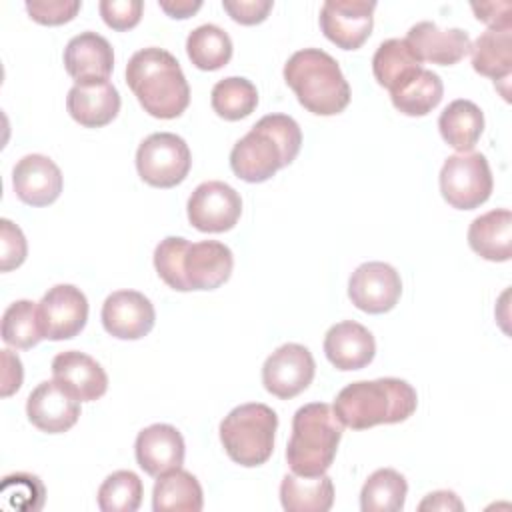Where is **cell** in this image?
Instances as JSON below:
<instances>
[{"mask_svg":"<svg viewBox=\"0 0 512 512\" xmlns=\"http://www.w3.org/2000/svg\"><path fill=\"white\" fill-rule=\"evenodd\" d=\"M232 250L218 240L188 242L182 236H166L154 250L158 276L174 290H214L232 274Z\"/></svg>","mask_w":512,"mask_h":512,"instance_id":"cell-1","label":"cell"},{"mask_svg":"<svg viewBox=\"0 0 512 512\" xmlns=\"http://www.w3.org/2000/svg\"><path fill=\"white\" fill-rule=\"evenodd\" d=\"M302 146V130L288 114L262 116L230 152V168L244 182H266L294 162Z\"/></svg>","mask_w":512,"mask_h":512,"instance_id":"cell-2","label":"cell"},{"mask_svg":"<svg viewBox=\"0 0 512 512\" xmlns=\"http://www.w3.org/2000/svg\"><path fill=\"white\" fill-rule=\"evenodd\" d=\"M126 84L154 118H178L190 104V86L180 62L164 48L134 52L126 64Z\"/></svg>","mask_w":512,"mask_h":512,"instance_id":"cell-3","label":"cell"},{"mask_svg":"<svg viewBox=\"0 0 512 512\" xmlns=\"http://www.w3.org/2000/svg\"><path fill=\"white\" fill-rule=\"evenodd\" d=\"M418 394L406 380L378 378L344 386L334 400V414L352 430L404 422L416 412Z\"/></svg>","mask_w":512,"mask_h":512,"instance_id":"cell-4","label":"cell"},{"mask_svg":"<svg viewBox=\"0 0 512 512\" xmlns=\"http://www.w3.org/2000/svg\"><path fill=\"white\" fill-rule=\"evenodd\" d=\"M284 80L312 114L334 116L350 102V86L338 62L320 48L294 52L284 64Z\"/></svg>","mask_w":512,"mask_h":512,"instance_id":"cell-5","label":"cell"},{"mask_svg":"<svg viewBox=\"0 0 512 512\" xmlns=\"http://www.w3.org/2000/svg\"><path fill=\"white\" fill-rule=\"evenodd\" d=\"M340 438L342 422L332 406L324 402L304 404L292 418L286 462L294 474L320 476L332 466Z\"/></svg>","mask_w":512,"mask_h":512,"instance_id":"cell-6","label":"cell"},{"mask_svg":"<svg viewBox=\"0 0 512 512\" xmlns=\"http://www.w3.org/2000/svg\"><path fill=\"white\" fill-rule=\"evenodd\" d=\"M278 428L276 412L260 402H248L232 408L220 422V442L240 466L254 468L264 464L274 450Z\"/></svg>","mask_w":512,"mask_h":512,"instance_id":"cell-7","label":"cell"},{"mask_svg":"<svg viewBox=\"0 0 512 512\" xmlns=\"http://www.w3.org/2000/svg\"><path fill=\"white\" fill-rule=\"evenodd\" d=\"M492 172L480 152H458L444 160L440 170L442 198L458 210H472L492 194Z\"/></svg>","mask_w":512,"mask_h":512,"instance_id":"cell-8","label":"cell"},{"mask_svg":"<svg viewBox=\"0 0 512 512\" xmlns=\"http://www.w3.org/2000/svg\"><path fill=\"white\" fill-rule=\"evenodd\" d=\"M192 154L184 138L172 132L146 136L136 150V170L154 188H174L190 172Z\"/></svg>","mask_w":512,"mask_h":512,"instance_id":"cell-9","label":"cell"},{"mask_svg":"<svg viewBox=\"0 0 512 512\" xmlns=\"http://www.w3.org/2000/svg\"><path fill=\"white\" fill-rule=\"evenodd\" d=\"M188 220L200 232H226L242 214L240 194L226 182L208 180L194 188L188 198Z\"/></svg>","mask_w":512,"mask_h":512,"instance_id":"cell-10","label":"cell"},{"mask_svg":"<svg viewBox=\"0 0 512 512\" xmlns=\"http://www.w3.org/2000/svg\"><path fill=\"white\" fill-rule=\"evenodd\" d=\"M316 372L312 352L296 342L282 344L276 348L262 366L264 388L282 400L294 398L304 392Z\"/></svg>","mask_w":512,"mask_h":512,"instance_id":"cell-11","label":"cell"},{"mask_svg":"<svg viewBox=\"0 0 512 512\" xmlns=\"http://www.w3.org/2000/svg\"><path fill=\"white\" fill-rule=\"evenodd\" d=\"M402 294V280L394 266L386 262H364L348 280V298L368 314H384L392 310Z\"/></svg>","mask_w":512,"mask_h":512,"instance_id":"cell-12","label":"cell"},{"mask_svg":"<svg viewBox=\"0 0 512 512\" xmlns=\"http://www.w3.org/2000/svg\"><path fill=\"white\" fill-rule=\"evenodd\" d=\"M40 322L48 340H68L78 336L88 320V300L72 284L52 286L38 302Z\"/></svg>","mask_w":512,"mask_h":512,"instance_id":"cell-13","label":"cell"},{"mask_svg":"<svg viewBox=\"0 0 512 512\" xmlns=\"http://www.w3.org/2000/svg\"><path fill=\"white\" fill-rule=\"evenodd\" d=\"M376 2L368 0H326L320 8V28L338 48L356 50L372 32Z\"/></svg>","mask_w":512,"mask_h":512,"instance_id":"cell-14","label":"cell"},{"mask_svg":"<svg viewBox=\"0 0 512 512\" xmlns=\"http://www.w3.org/2000/svg\"><path fill=\"white\" fill-rule=\"evenodd\" d=\"M104 330L120 340L144 338L156 322L152 302L138 290H116L102 304Z\"/></svg>","mask_w":512,"mask_h":512,"instance_id":"cell-15","label":"cell"},{"mask_svg":"<svg viewBox=\"0 0 512 512\" xmlns=\"http://www.w3.org/2000/svg\"><path fill=\"white\" fill-rule=\"evenodd\" d=\"M28 420L46 434L70 430L80 416V400H76L54 378L40 382L26 400Z\"/></svg>","mask_w":512,"mask_h":512,"instance_id":"cell-16","label":"cell"},{"mask_svg":"<svg viewBox=\"0 0 512 512\" xmlns=\"http://www.w3.org/2000/svg\"><path fill=\"white\" fill-rule=\"evenodd\" d=\"M62 172L56 162L44 154L22 156L12 170L16 196L30 206H48L62 192Z\"/></svg>","mask_w":512,"mask_h":512,"instance_id":"cell-17","label":"cell"},{"mask_svg":"<svg viewBox=\"0 0 512 512\" xmlns=\"http://www.w3.org/2000/svg\"><path fill=\"white\" fill-rule=\"evenodd\" d=\"M420 62L452 66L470 52V36L462 28H440L436 22L414 24L404 38Z\"/></svg>","mask_w":512,"mask_h":512,"instance_id":"cell-18","label":"cell"},{"mask_svg":"<svg viewBox=\"0 0 512 512\" xmlns=\"http://www.w3.org/2000/svg\"><path fill=\"white\" fill-rule=\"evenodd\" d=\"M136 462L148 476H162L170 470H176L184 462V438L170 424H152L138 432L136 444Z\"/></svg>","mask_w":512,"mask_h":512,"instance_id":"cell-19","label":"cell"},{"mask_svg":"<svg viewBox=\"0 0 512 512\" xmlns=\"http://www.w3.org/2000/svg\"><path fill=\"white\" fill-rule=\"evenodd\" d=\"M52 376L80 402L98 400L108 390L104 368L92 356L78 350L56 354L52 360Z\"/></svg>","mask_w":512,"mask_h":512,"instance_id":"cell-20","label":"cell"},{"mask_svg":"<svg viewBox=\"0 0 512 512\" xmlns=\"http://www.w3.org/2000/svg\"><path fill=\"white\" fill-rule=\"evenodd\" d=\"M64 66L76 84L108 80L114 68L112 46L98 32H80L64 48Z\"/></svg>","mask_w":512,"mask_h":512,"instance_id":"cell-21","label":"cell"},{"mask_svg":"<svg viewBox=\"0 0 512 512\" xmlns=\"http://www.w3.org/2000/svg\"><path fill=\"white\" fill-rule=\"evenodd\" d=\"M68 114L86 128L110 124L120 112V94L110 80L80 82L68 90Z\"/></svg>","mask_w":512,"mask_h":512,"instance_id":"cell-22","label":"cell"},{"mask_svg":"<svg viewBox=\"0 0 512 512\" xmlns=\"http://www.w3.org/2000/svg\"><path fill=\"white\" fill-rule=\"evenodd\" d=\"M324 354L338 370H360L372 362L376 342L366 326L354 320H344L330 326L326 332Z\"/></svg>","mask_w":512,"mask_h":512,"instance_id":"cell-23","label":"cell"},{"mask_svg":"<svg viewBox=\"0 0 512 512\" xmlns=\"http://www.w3.org/2000/svg\"><path fill=\"white\" fill-rule=\"evenodd\" d=\"M470 248L490 262H506L512 256V214L506 208L490 210L472 220L468 228Z\"/></svg>","mask_w":512,"mask_h":512,"instance_id":"cell-24","label":"cell"},{"mask_svg":"<svg viewBox=\"0 0 512 512\" xmlns=\"http://www.w3.org/2000/svg\"><path fill=\"white\" fill-rule=\"evenodd\" d=\"M280 502L286 512H328L334 504L332 478L286 474L280 484Z\"/></svg>","mask_w":512,"mask_h":512,"instance_id":"cell-25","label":"cell"},{"mask_svg":"<svg viewBox=\"0 0 512 512\" xmlns=\"http://www.w3.org/2000/svg\"><path fill=\"white\" fill-rule=\"evenodd\" d=\"M204 494L198 478L182 468L158 476L152 490L154 512H200Z\"/></svg>","mask_w":512,"mask_h":512,"instance_id":"cell-26","label":"cell"},{"mask_svg":"<svg viewBox=\"0 0 512 512\" xmlns=\"http://www.w3.org/2000/svg\"><path fill=\"white\" fill-rule=\"evenodd\" d=\"M438 128L448 146L470 152L484 132V114L472 100L458 98L440 112Z\"/></svg>","mask_w":512,"mask_h":512,"instance_id":"cell-27","label":"cell"},{"mask_svg":"<svg viewBox=\"0 0 512 512\" xmlns=\"http://www.w3.org/2000/svg\"><path fill=\"white\" fill-rule=\"evenodd\" d=\"M422 68L420 58L414 54L404 38L384 40L372 58V72L380 86L390 92L408 82Z\"/></svg>","mask_w":512,"mask_h":512,"instance_id":"cell-28","label":"cell"},{"mask_svg":"<svg viewBox=\"0 0 512 512\" xmlns=\"http://www.w3.org/2000/svg\"><path fill=\"white\" fill-rule=\"evenodd\" d=\"M472 68L496 80L508 78L512 70V32L510 28H488L470 44Z\"/></svg>","mask_w":512,"mask_h":512,"instance_id":"cell-29","label":"cell"},{"mask_svg":"<svg viewBox=\"0 0 512 512\" xmlns=\"http://www.w3.org/2000/svg\"><path fill=\"white\" fill-rule=\"evenodd\" d=\"M444 94L442 80L436 72L420 68L408 82L390 92L392 104L406 116H426L432 112Z\"/></svg>","mask_w":512,"mask_h":512,"instance_id":"cell-30","label":"cell"},{"mask_svg":"<svg viewBox=\"0 0 512 512\" xmlns=\"http://www.w3.org/2000/svg\"><path fill=\"white\" fill-rule=\"evenodd\" d=\"M408 494L406 478L394 468L372 472L360 492L362 512H400Z\"/></svg>","mask_w":512,"mask_h":512,"instance_id":"cell-31","label":"cell"},{"mask_svg":"<svg viewBox=\"0 0 512 512\" xmlns=\"http://www.w3.org/2000/svg\"><path fill=\"white\" fill-rule=\"evenodd\" d=\"M186 52L196 68L218 70L232 58V40L220 26L202 24L188 34Z\"/></svg>","mask_w":512,"mask_h":512,"instance_id":"cell-32","label":"cell"},{"mask_svg":"<svg viewBox=\"0 0 512 512\" xmlns=\"http://www.w3.org/2000/svg\"><path fill=\"white\" fill-rule=\"evenodd\" d=\"M210 102L214 112L224 120H242L258 106L256 86L242 76H228L214 84Z\"/></svg>","mask_w":512,"mask_h":512,"instance_id":"cell-33","label":"cell"},{"mask_svg":"<svg viewBox=\"0 0 512 512\" xmlns=\"http://www.w3.org/2000/svg\"><path fill=\"white\" fill-rule=\"evenodd\" d=\"M38 304L32 300H16L2 314V340L8 346L28 350L44 340Z\"/></svg>","mask_w":512,"mask_h":512,"instance_id":"cell-34","label":"cell"},{"mask_svg":"<svg viewBox=\"0 0 512 512\" xmlns=\"http://www.w3.org/2000/svg\"><path fill=\"white\" fill-rule=\"evenodd\" d=\"M142 480L132 470H116L100 484L96 500L102 512H134L142 504Z\"/></svg>","mask_w":512,"mask_h":512,"instance_id":"cell-35","label":"cell"},{"mask_svg":"<svg viewBox=\"0 0 512 512\" xmlns=\"http://www.w3.org/2000/svg\"><path fill=\"white\" fill-rule=\"evenodd\" d=\"M2 496L12 498V508L20 510H40L44 504V486L38 476L32 474H12L2 482Z\"/></svg>","mask_w":512,"mask_h":512,"instance_id":"cell-36","label":"cell"},{"mask_svg":"<svg viewBox=\"0 0 512 512\" xmlns=\"http://www.w3.org/2000/svg\"><path fill=\"white\" fill-rule=\"evenodd\" d=\"M78 0H28L26 10L32 20L46 26H58L70 22L80 10Z\"/></svg>","mask_w":512,"mask_h":512,"instance_id":"cell-37","label":"cell"},{"mask_svg":"<svg viewBox=\"0 0 512 512\" xmlns=\"http://www.w3.org/2000/svg\"><path fill=\"white\" fill-rule=\"evenodd\" d=\"M0 246H2V256H0L2 272L18 268L26 260V252H28L26 238L22 230L8 218L0 220Z\"/></svg>","mask_w":512,"mask_h":512,"instance_id":"cell-38","label":"cell"},{"mask_svg":"<svg viewBox=\"0 0 512 512\" xmlns=\"http://www.w3.org/2000/svg\"><path fill=\"white\" fill-rule=\"evenodd\" d=\"M102 20L114 30H130L142 18L144 4L140 0H102L100 2Z\"/></svg>","mask_w":512,"mask_h":512,"instance_id":"cell-39","label":"cell"},{"mask_svg":"<svg viewBox=\"0 0 512 512\" xmlns=\"http://www.w3.org/2000/svg\"><path fill=\"white\" fill-rule=\"evenodd\" d=\"M222 6L232 16V20L252 26L268 16L272 10V0H224Z\"/></svg>","mask_w":512,"mask_h":512,"instance_id":"cell-40","label":"cell"},{"mask_svg":"<svg viewBox=\"0 0 512 512\" xmlns=\"http://www.w3.org/2000/svg\"><path fill=\"white\" fill-rule=\"evenodd\" d=\"M472 10L478 20L488 24V28H512V18H510L512 4L508 0L472 4Z\"/></svg>","mask_w":512,"mask_h":512,"instance_id":"cell-41","label":"cell"},{"mask_svg":"<svg viewBox=\"0 0 512 512\" xmlns=\"http://www.w3.org/2000/svg\"><path fill=\"white\" fill-rule=\"evenodd\" d=\"M2 364V396H10L22 386V362L10 350H2Z\"/></svg>","mask_w":512,"mask_h":512,"instance_id":"cell-42","label":"cell"},{"mask_svg":"<svg viewBox=\"0 0 512 512\" xmlns=\"http://www.w3.org/2000/svg\"><path fill=\"white\" fill-rule=\"evenodd\" d=\"M418 510H464V504L452 490H438L428 494L420 502Z\"/></svg>","mask_w":512,"mask_h":512,"instance_id":"cell-43","label":"cell"},{"mask_svg":"<svg viewBox=\"0 0 512 512\" xmlns=\"http://www.w3.org/2000/svg\"><path fill=\"white\" fill-rule=\"evenodd\" d=\"M158 4L172 18H188L202 8L200 0H160Z\"/></svg>","mask_w":512,"mask_h":512,"instance_id":"cell-44","label":"cell"}]
</instances>
